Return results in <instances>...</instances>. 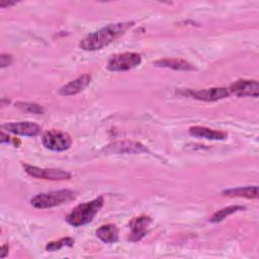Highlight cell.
I'll return each mask as SVG.
<instances>
[{
    "mask_svg": "<svg viewBox=\"0 0 259 259\" xmlns=\"http://www.w3.org/2000/svg\"><path fill=\"white\" fill-rule=\"evenodd\" d=\"M134 25V21L110 23L106 26L87 34L79 44V47L84 51L101 50L109 44L113 42L122 35L128 28Z\"/></svg>",
    "mask_w": 259,
    "mask_h": 259,
    "instance_id": "6da1fadb",
    "label": "cell"
},
{
    "mask_svg": "<svg viewBox=\"0 0 259 259\" xmlns=\"http://www.w3.org/2000/svg\"><path fill=\"white\" fill-rule=\"evenodd\" d=\"M103 204L104 199L102 196H98L93 200L81 203L72 209V211L66 217V221L69 225L76 228L85 226L93 220Z\"/></svg>",
    "mask_w": 259,
    "mask_h": 259,
    "instance_id": "7a4b0ae2",
    "label": "cell"
},
{
    "mask_svg": "<svg viewBox=\"0 0 259 259\" xmlns=\"http://www.w3.org/2000/svg\"><path fill=\"white\" fill-rule=\"evenodd\" d=\"M76 196L77 192L71 189L54 190L50 192H42L36 194L34 197L31 198L30 203L35 208L45 209L67 203L71 200H74Z\"/></svg>",
    "mask_w": 259,
    "mask_h": 259,
    "instance_id": "3957f363",
    "label": "cell"
},
{
    "mask_svg": "<svg viewBox=\"0 0 259 259\" xmlns=\"http://www.w3.org/2000/svg\"><path fill=\"white\" fill-rule=\"evenodd\" d=\"M142 57L137 53H122L112 56L106 65V68L112 72H124L139 66Z\"/></svg>",
    "mask_w": 259,
    "mask_h": 259,
    "instance_id": "277c9868",
    "label": "cell"
},
{
    "mask_svg": "<svg viewBox=\"0 0 259 259\" xmlns=\"http://www.w3.org/2000/svg\"><path fill=\"white\" fill-rule=\"evenodd\" d=\"M41 142L45 148L56 152L66 151L72 145L71 137L67 133L57 130L46 132L41 138Z\"/></svg>",
    "mask_w": 259,
    "mask_h": 259,
    "instance_id": "5b68a950",
    "label": "cell"
},
{
    "mask_svg": "<svg viewBox=\"0 0 259 259\" xmlns=\"http://www.w3.org/2000/svg\"><path fill=\"white\" fill-rule=\"evenodd\" d=\"M23 168L25 172L35 178L46 179V180H65L70 179L71 174L67 171L61 169H47V168H39L36 166H31L27 164H23Z\"/></svg>",
    "mask_w": 259,
    "mask_h": 259,
    "instance_id": "8992f818",
    "label": "cell"
},
{
    "mask_svg": "<svg viewBox=\"0 0 259 259\" xmlns=\"http://www.w3.org/2000/svg\"><path fill=\"white\" fill-rule=\"evenodd\" d=\"M231 94H234L239 97H258L259 93V84L256 80H238L231 84L229 87Z\"/></svg>",
    "mask_w": 259,
    "mask_h": 259,
    "instance_id": "52a82bcc",
    "label": "cell"
},
{
    "mask_svg": "<svg viewBox=\"0 0 259 259\" xmlns=\"http://www.w3.org/2000/svg\"><path fill=\"white\" fill-rule=\"evenodd\" d=\"M2 128L14 135L25 136V137H35L40 133V126L36 123L29 122V121L4 123L2 124Z\"/></svg>",
    "mask_w": 259,
    "mask_h": 259,
    "instance_id": "ba28073f",
    "label": "cell"
},
{
    "mask_svg": "<svg viewBox=\"0 0 259 259\" xmlns=\"http://www.w3.org/2000/svg\"><path fill=\"white\" fill-rule=\"evenodd\" d=\"M151 223H152L151 218L147 215H141L133 219L128 225L131 228V234L128 236V240L132 242L141 241L146 236L148 232V228Z\"/></svg>",
    "mask_w": 259,
    "mask_h": 259,
    "instance_id": "9c48e42d",
    "label": "cell"
},
{
    "mask_svg": "<svg viewBox=\"0 0 259 259\" xmlns=\"http://www.w3.org/2000/svg\"><path fill=\"white\" fill-rule=\"evenodd\" d=\"M191 96L195 99L202 100V101H217L220 99H224L228 97L231 93L229 88L226 87H213L202 89L198 91H191Z\"/></svg>",
    "mask_w": 259,
    "mask_h": 259,
    "instance_id": "30bf717a",
    "label": "cell"
},
{
    "mask_svg": "<svg viewBox=\"0 0 259 259\" xmlns=\"http://www.w3.org/2000/svg\"><path fill=\"white\" fill-rule=\"evenodd\" d=\"M91 76L89 74H83L80 77L76 78L73 81H70L66 85L62 86L59 89V94L63 96L75 95L81 91H83L90 83Z\"/></svg>",
    "mask_w": 259,
    "mask_h": 259,
    "instance_id": "8fae6325",
    "label": "cell"
},
{
    "mask_svg": "<svg viewBox=\"0 0 259 259\" xmlns=\"http://www.w3.org/2000/svg\"><path fill=\"white\" fill-rule=\"evenodd\" d=\"M108 153H116V154H139L142 152H146L147 148L138 142H116L108 145L105 149Z\"/></svg>",
    "mask_w": 259,
    "mask_h": 259,
    "instance_id": "7c38bea8",
    "label": "cell"
},
{
    "mask_svg": "<svg viewBox=\"0 0 259 259\" xmlns=\"http://www.w3.org/2000/svg\"><path fill=\"white\" fill-rule=\"evenodd\" d=\"M189 134L196 138H203L207 140H225L228 135L221 131H215L212 128H208L206 126H200V125H194L189 127Z\"/></svg>",
    "mask_w": 259,
    "mask_h": 259,
    "instance_id": "4fadbf2b",
    "label": "cell"
},
{
    "mask_svg": "<svg viewBox=\"0 0 259 259\" xmlns=\"http://www.w3.org/2000/svg\"><path fill=\"white\" fill-rule=\"evenodd\" d=\"M154 65L157 67H164L169 68L176 71H194L195 67L187 61L181 59H160L154 62Z\"/></svg>",
    "mask_w": 259,
    "mask_h": 259,
    "instance_id": "5bb4252c",
    "label": "cell"
},
{
    "mask_svg": "<svg viewBox=\"0 0 259 259\" xmlns=\"http://www.w3.org/2000/svg\"><path fill=\"white\" fill-rule=\"evenodd\" d=\"M222 194L231 197H244L249 199L258 198V186H245L225 189L222 191Z\"/></svg>",
    "mask_w": 259,
    "mask_h": 259,
    "instance_id": "9a60e30c",
    "label": "cell"
},
{
    "mask_svg": "<svg viewBox=\"0 0 259 259\" xmlns=\"http://www.w3.org/2000/svg\"><path fill=\"white\" fill-rule=\"evenodd\" d=\"M96 236L104 243L111 244L118 240V229L113 224L102 225L96 230Z\"/></svg>",
    "mask_w": 259,
    "mask_h": 259,
    "instance_id": "2e32d148",
    "label": "cell"
},
{
    "mask_svg": "<svg viewBox=\"0 0 259 259\" xmlns=\"http://www.w3.org/2000/svg\"><path fill=\"white\" fill-rule=\"evenodd\" d=\"M242 209H245V207L242 206V205H230V206L224 207V208L215 211L212 214V217L209 219V222H211V223H220L223 220H225L227 217L235 213L236 211L242 210Z\"/></svg>",
    "mask_w": 259,
    "mask_h": 259,
    "instance_id": "e0dca14e",
    "label": "cell"
},
{
    "mask_svg": "<svg viewBox=\"0 0 259 259\" xmlns=\"http://www.w3.org/2000/svg\"><path fill=\"white\" fill-rule=\"evenodd\" d=\"M73 245H74V240L70 237H66V238H62L60 240L52 241L48 243L46 246V250L53 252V251H58L64 247H72Z\"/></svg>",
    "mask_w": 259,
    "mask_h": 259,
    "instance_id": "ac0fdd59",
    "label": "cell"
},
{
    "mask_svg": "<svg viewBox=\"0 0 259 259\" xmlns=\"http://www.w3.org/2000/svg\"><path fill=\"white\" fill-rule=\"evenodd\" d=\"M15 105H17L20 109L29 112V113H35V114H41L44 112V108L35 103H29V102H17Z\"/></svg>",
    "mask_w": 259,
    "mask_h": 259,
    "instance_id": "d6986e66",
    "label": "cell"
},
{
    "mask_svg": "<svg viewBox=\"0 0 259 259\" xmlns=\"http://www.w3.org/2000/svg\"><path fill=\"white\" fill-rule=\"evenodd\" d=\"M12 63V56L8 54H2L0 56V66L1 68H5Z\"/></svg>",
    "mask_w": 259,
    "mask_h": 259,
    "instance_id": "ffe728a7",
    "label": "cell"
},
{
    "mask_svg": "<svg viewBox=\"0 0 259 259\" xmlns=\"http://www.w3.org/2000/svg\"><path fill=\"white\" fill-rule=\"evenodd\" d=\"M9 141H10L9 136L6 135L4 132H1V139H0V142H1L2 144H4V143H8Z\"/></svg>",
    "mask_w": 259,
    "mask_h": 259,
    "instance_id": "44dd1931",
    "label": "cell"
},
{
    "mask_svg": "<svg viewBox=\"0 0 259 259\" xmlns=\"http://www.w3.org/2000/svg\"><path fill=\"white\" fill-rule=\"evenodd\" d=\"M8 253V245H3L1 247V258H4Z\"/></svg>",
    "mask_w": 259,
    "mask_h": 259,
    "instance_id": "7402d4cb",
    "label": "cell"
},
{
    "mask_svg": "<svg viewBox=\"0 0 259 259\" xmlns=\"http://www.w3.org/2000/svg\"><path fill=\"white\" fill-rule=\"evenodd\" d=\"M15 4V2H7V1H1L0 2V6L2 7V8H5V7H7V6H11V5H14Z\"/></svg>",
    "mask_w": 259,
    "mask_h": 259,
    "instance_id": "603a6c76",
    "label": "cell"
}]
</instances>
